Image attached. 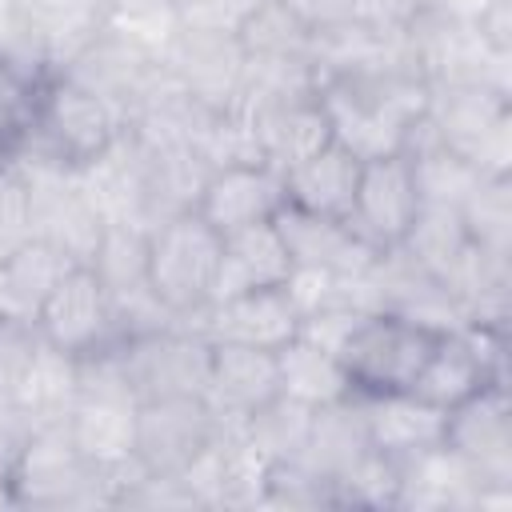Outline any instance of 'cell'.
Instances as JSON below:
<instances>
[{"instance_id":"obj_29","label":"cell","mask_w":512,"mask_h":512,"mask_svg":"<svg viewBox=\"0 0 512 512\" xmlns=\"http://www.w3.org/2000/svg\"><path fill=\"white\" fill-rule=\"evenodd\" d=\"M312 412L308 404L292 400V396H272L268 404H260L252 416H244L240 432L244 440L268 460V464H284V460H296L308 444V428H312Z\"/></svg>"},{"instance_id":"obj_14","label":"cell","mask_w":512,"mask_h":512,"mask_svg":"<svg viewBox=\"0 0 512 512\" xmlns=\"http://www.w3.org/2000/svg\"><path fill=\"white\" fill-rule=\"evenodd\" d=\"M284 204H288V196H284V172L272 168V164L216 168V172H208V180H204V188L196 196V212L220 236L240 232L248 224H264Z\"/></svg>"},{"instance_id":"obj_33","label":"cell","mask_w":512,"mask_h":512,"mask_svg":"<svg viewBox=\"0 0 512 512\" xmlns=\"http://www.w3.org/2000/svg\"><path fill=\"white\" fill-rule=\"evenodd\" d=\"M240 44L248 56H308L312 32L280 0H264L240 28Z\"/></svg>"},{"instance_id":"obj_23","label":"cell","mask_w":512,"mask_h":512,"mask_svg":"<svg viewBox=\"0 0 512 512\" xmlns=\"http://www.w3.org/2000/svg\"><path fill=\"white\" fill-rule=\"evenodd\" d=\"M356 180H360V160L332 140L284 172V196L292 208L348 220L356 200Z\"/></svg>"},{"instance_id":"obj_38","label":"cell","mask_w":512,"mask_h":512,"mask_svg":"<svg viewBox=\"0 0 512 512\" xmlns=\"http://www.w3.org/2000/svg\"><path fill=\"white\" fill-rule=\"evenodd\" d=\"M496 0H420L424 12H436L444 20H460V24H480V16L492 8Z\"/></svg>"},{"instance_id":"obj_25","label":"cell","mask_w":512,"mask_h":512,"mask_svg":"<svg viewBox=\"0 0 512 512\" xmlns=\"http://www.w3.org/2000/svg\"><path fill=\"white\" fill-rule=\"evenodd\" d=\"M256 136H260L264 160L280 172H288L292 164H300L312 152H320L324 144H332V128H328V116H324V104L316 92L268 108L256 120Z\"/></svg>"},{"instance_id":"obj_9","label":"cell","mask_w":512,"mask_h":512,"mask_svg":"<svg viewBox=\"0 0 512 512\" xmlns=\"http://www.w3.org/2000/svg\"><path fill=\"white\" fill-rule=\"evenodd\" d=\"M36 332L56 344L60 352L88 356L112 344V312H108V292L96 276L92 264H72L60 284L44 296V304L32 316Z\"/></svg>"},{"instance_id":"obj_5","label":"cell","mask_w":512,"mask_h":512,"mask_svg":"<svg viewBox=\"0 0 512 512\" xmlns=\"http://www.w3.org/2000/svg\"><path fill=\"white\" fill-rule=\"evenodd\" d=\"M120 376L136 400L156 396H204L212 372V340L192 328H156L112 344Z\"/></svg>"},{"instance_id":"obj_6","label":"cell","mask_w":512,"mask_h":512,"mask_svg":"<svg viewBox=\"0 0 512 512\" xmlns=\"http://www.w3.org/2000/svg\"><path fill=\"white\" fill-rule=\"evenodd\" d=\"M8 488L24 504H84V500H112L108 480L96 464H88L68 432V424H40L28 432Z\"/></svg>"},{"instance_id":"obj_26","label":"cell","mask_w":512,"mask_h":512,"mask_svg":"<svg viewBox=\"0 0 512 512\" xmlns=\"http://www.w3.org/2000/svg\"><path fill=\"white\" fill-rule=\"evenodd\" d=\"M276 372H280V392L308 408L336 404V400L352 396V380H348L340 356L304 336H292L288 344L276 348Z\"/></svg>"},{"instance_id":"obj_1","label":"cell","mask_w":512,"mask_h":512,"mask_svg":"<svg viewBox=\"0 0 512 512\" xmlns=\"http://www.w3.org/2000/svg\"><path fill=\"white\" fill-rule=\"evenodd\" d=\"M224 236L196 212H176L148 228V288L172 316H192L208 304Z\"/></svg>"},{"instance_id":"obj_20","label":"cell","mask_w":512,"mask_h":512,"mask_svg":"<svg viewBox=\"0 0 512 512\" xmlns=\"http://www.w3.org/2000/svg\"><path fill=\"white\" fill-rule=\"evenodd\" d=\"M368 444L380 456H392L396 464L444 444L448 412L420 400L416 392H384V396H360Z\"/></svg>"},{"instance_id":"obj_16","label":"cell","mask_w":512,"mask_h":512,"mask_svg":"<svg viewBox=\"0 0 512 512\" xmlns=\"http://www.w3.org/2000/svg\"><path fill=\"white\" fill-rule=\"evenodd\" d=\"M104 8L108 0H20L32 60L68 72L104 32Z\"/></svg>"},{"instance_id":"obj_37","label":"cell","mask_w":512,"mask_h":512,"mask_svg":"<svg viewBox=\"0 0 512 512\" xmlns=\"http://www.w3.org/2000/svg\"><path fill=\"white\" fill-rule=\"evenodd\" d=\"M308 32H324V28H340L364 16V0H280Z\"/></svg>"},{"instance_id":"obj_34","label":"cell","mask_w":512,"mask_h":512,"mask_svg":"<svg viewBox=\"0 0 512 512\" xmlns=\"http://www.w3.org/2000/svg\"><path fill=\"white\" fill-rule=\"evenodd\" d=\"M32 240V192L16 160H0V260Z\"/></svg>"},{"instance_id":"obj_7","label":"cell","mask_w":512,"mask_h":512,"mask_svg":"<svg viewBox=\"0 0 512 512\" xmlns=\"http://www.w3.org/2000/svg\"><path fill=\"white\" fill-rule=\"evenodd\" d=\"M16 164L24 168L28 192H32V236L48 240L76 264H88L104 236V220L84 200L72 168L44 160V156L16 160Z\"/></svg>"},{"instance_id":"obj_21","label":"cell","mask_w":512,"mask_h":512,"mask_svg":"<svg viewBox=\"0 0 512 512\" xmlns=\"http://www.w3.org/2000/svg\"><path fill=\"white\" fill-rule=\"evenodd\" d=\"M288 276H292V256H288L276 224L272 220L248 224V228L224 236L208 304L240 296V292H256V288H280Z\"/></svg>"},{"instance_id":"obj_19","label":"cell","mask_w":512,"mask_h":512,"mask_svg":"<svg viewBox=\"0 0 512 512\" xmlns=\"http://www.w3.org/2000/svg\"><path fill=\"white\" fill-rule=\"evenodd\" d=\"M332 140L340 148H348L360 164L364 160H380V156H396L404 152L408 140V124H400L396 116H388L380 104H372L368 96H360L348 80H324L316 88Z\"/></svg>"},{"instance_id":"obj_31","label":"cell","mask_w":512,"mask_h":512,"mask_svg":"<svg viewBox=\"0 0 512 512\" xmlns=\"http://www.w3.org/2000/svg\"><path fill=\"white\" fill-rule=\"evenodd\" d=\"M460 220H464L468 240L480 252L508 260V244H512V184H508V176H480V184L460 204Z\"/></svg>"},{"instance_id":"obj_17","label":"cell","mask_w":512,"mask_h":512,"mask_svg":"<svg viewBox=\"0 0 512 512\" xmlns=\"http://www.w3.org/2000/svg\"><path fill=\"white\" fill-rule=\"evenodd\" d=\"M272 396H280L276 352L252 344H212L204 400L212 404L220 424H244V416H252Z\"/></svg>"},{"instance_id":"obj_2","label":"cell","mask_w":512,"mask_h":512,"mask_svg":"<svg viewBox=\"0 0 512 512\" xmlns=\"http://www.w3.org/2000/svg\"><path fill=\"white\" fill-rule=\"evenodd\" d=\"M120 128L124 124L108 100H100L88 84L60 72L48 84H40L32 124L24 132L28 140L36 136V156L56 160L64 168H84L120 136Z\"/></svg>"},{"instance_id":"obj_24","label":"cell","mask_w":512,"mask_h":512,"mask_svg":"<svg viewBox=\"0 0 512 512\" xmlns=\"http://www.w3.org/2000/svg\"><path fill=\"white\" fill-rule=\"evenodd\" d=\"M80 396V356L60 352L56 344H48L44 336L32 348V360L16 384L12 404L28 416L32 428L40 424H60L68 420L72 404Z\"/></svg>"},{"instance_id":"obj_36","label":"cell","mask_w":512,"mask_h":512,"mask_svg":"<svg viewBox=\"0 0 512 512\" xmlns=\"http://www.w3.org/2000/svg\"><path fill=\"white\" fill-rule=\"evenodd\" d=\"M40 332L28 316H16L8 308H0V404H12L16 396V384L32 360V348H36Z\"/></svg>"},{"instance_id":"obj_28","label":"cell","mask_w":512,"mask_h":512,"mask_svg":"<svg viewBox=\"0 0 512 512\" xmlns=\"http://www.w3.org/2000/svg\"><path fill=\"white\" fill-rule=\"evenodd\" d=\"M176 0H108L104 8V36L120 40L124 48L164 64L172 44L180 40Z\"/></svg>"},{"instance_id":"obj_10","label":"cell","mask_w":512,"mask_h":512,"mask_svg":"<svg viewBox=\"0 0 512 512\" xmlns=\"http://www.w3.org/2000/svg\"><path fill=\"white\" fill-rule=\"evenodd\" d=\"M420 212V192L412 180V164L404 152L364 160L356 180V200L348 212V224L372 244V248H396L404 232L412 228Z\"/></svg>"},{"instance_id":"obj_12","label":"cell","mask_w":512,"mask_h":512,"mask_svg":"<svg viewBox=\"0 0 512 512\" xmlns=\"http://www.w3.org/2000/svg\"><path fill=\"white\" fill-rule=\"evenodd\" d=\"M444 444L460 452L488 484H508L512 476V416L500 380L484 384L456 408H448Z\"/></svg>"},{"instance_id":"obj_8","label":"cell","mask_w":512,"mask_h":512,"mask_svg":"<svg viewBox=\"0 0 512 512\" xmlns=\"http://www.w3.org/2000/svg\"><path fill=\"white\" fill-rule=\"evenodd\" d=\"M220 420L204 396H156L136 408V456L152 476H180L216 436Z\"/></svg>"},{"instance_id":"obj_11","label":"cell","mask_w":512,"mask_h":512,"mask_svg":"<svg viewBox=\"0 0 512 512\" xmlns=\"http://www.w3.org/2000/svg\"><path fill=\"white\" fill-rule=\"evenodd\" d=\"M84 200L92 212L108 224H136L148 232V176H144V152L132 140L128 128L84 168H72Z\"/></svg>"},{"instance_id":"obj_3","label":"cell","mask_w":512,"mask_h":512,"mask_svg":"<svg viewBox=\"0 0 512 512\" xmlns=\"http://www.w3.org/2000/svg\"><path fill=\"white\" fill-rule=\"evenodd\" d=\"M440 332L424 328L396 312H368L340 344V364L352 380V392L360 396H384V392H412L428 352L436 348Z\"/></svg>"},{"instance_id":"obj_4","label":"cell","mask_w":512,"mask_h":512,"mask_svg":"<svg viewBox=\"0 0 512 512\" xmlns=\"http://www.w3.org/2000/svg\"><path fill=\"white\" fill-rule=\"evenodd\" d=\"M428 124L456 156H464L480 176H508V100L504 88L484 80L432 84Z\"/></svg>"},{"instance_id":"obj_27","label":"cell","mask_w":512,"mask_h":512,"mask_svg":"<svg viewBox=\"0 0 512 512\" xmlns=\"http://www.w3.org/2000/svg\"><path fill=\"white\" fill-rule=\"evenodd\" d=\"M76 260L64 256L60 248H52L48 240L32 236L28 244H20L12 256L0 260V304L16 316H36V308L44 304V296L60 284V276L72 268Z\"/></svg>"},{"instance_id":"obj_22","label":"cell","mask_w":512,"mask_h":512,"mask_svg":"<svg viewBox=\"0 0 512 512\" xmlns=\"http://www.w3.org/2000/svg\"><path fill=\"white\" fill-rule=\"evenodd\" d=\"M368 424H364V404L360 392L336 400V404H320L312 412V428H308V444L296 456L316 480H324L328 488L368 452Z\"/></svg>"},{"instance_id":"obj_18","label":"cell","mask_w":512,"mask_h":512,"mask_svg":"<svg viewBox=\"0 0 512 512\" xmlns=\"http://www.w3.org/2000/svg\"><path fill=\"white\" fill-rule=\"evenodd\" d=\"M244 44L240 36H200V32H180V40L168 52V72L176 84L204 104L208 112H220L232 104L240 76H244Z\"/></svg>"},{"instance_id":"obj_15","label":"cell","mask_w":512,"mask_h":512,"mask_svg":"<svg viewBox=\"0 0 512 512\" xmlns=\"http://www.w3.org/2000/svg\"><path fill=\"white\" fill-rule=\"evenodd\" d=\"M272 224L284 236V248L292 256V264H300V268H324V272L356 276V272H368L372 260L380 256V248H372L340 216H316V212L284 204L272 216Z\"/></svg>"},{"instance_id":"obj_32","label":"cell","mask_w":512,"mask_h":512,"mask_svg":"<svg viewBox=\"0 0 512 512\" xmlns=\"http://www.w3.org/2000/svg\"><path fill=\"white\" fill-rule=\"evenodd\" d=\"M104 292H128L148 284V232L136 224H108L92 260Z\"/></svg>"},{"instance_id":"obj_30","label":"cell","mask_w":512,"mask_h":512,"mask_svg":"<svg viewBox=\"0 0 512 512\" xmlns=\"http://www.w3.org/2000/svg\"><path fill=\"white\" fill-rule=\"evenodd\" d=\"M400 248L424 268L432 272L436 280L472 248L468 232H464V220H460V208L452 204H420L412 228L404 232Z\"/></svg>"},{"instance_id":"obj_13","label":"cell","mask_w":512,"mask_h":512,"mask_svg":"<svg viewBox=\"0 0 512 512\" xmlns=\"http://www.w3.org/2000/svg\"><path fill=\"white\" fill-rule=\"evenodd\" d=\"M192 316H200L196 332H204L212 344H252V348L276 352L280 344H288L300 332V312L284 284L204 304Z\"/></svg>"},{"instance_id":"obj_35","label":"cell","mask_w":512,"mask_h":512,"mask_svg":"<svg viewBox=\"0 0 512 512\" xmlns=\"http://www.w3.org/2000/svg\"><path fill=\"white\" fill-rule=\"evenodd\" d=\"M264 0H176V16L184 32L200 36H240L252 12Z\"/></svg>"}]
</instances>
